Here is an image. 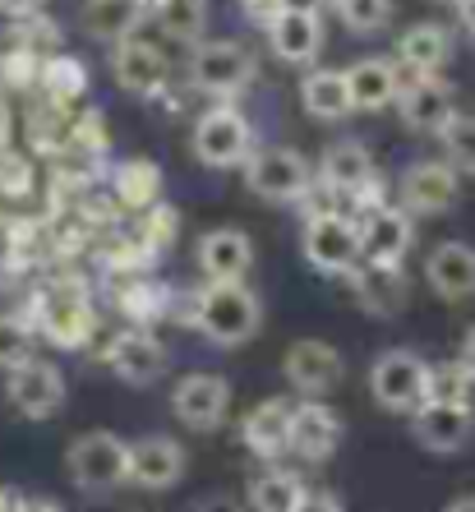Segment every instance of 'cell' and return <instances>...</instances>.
<instances>
[{"label": "cell", "instance_id": "35", "mask_svg": "<svg viewBox=\"0 0 475 512\" xmlns=\"http://www.w3.org/2000/svg\"><path fill=\"white\" fill-rule=\"evenodd\" d=\"M120 199L125 203H139V208H148V203L157 199V190H162V176H157L153 162H130V167L120 171Z\"/></svg>", "mask_w": 475, "mask_h": 512}, {"label": "cell", "instance_id": "28", "mask_svg": "<svg viewBox=\"0 0 475 512\" xmlns=\"http://www.w3.org/2000/svg\"><path fill=\"white\" fill-rule=\"evenodd\" d=\"M402 60L411 65L416 74H439L443 65H448V56H452V42H448V33L443 28H434V24H416V28H406L402 33Z\"/></svg>", "mask_w": 475, "mask_h": 512}, {"label": "cell", "instance_id": "13", "mask_svg": "<svg viewBox=\"0 0 475 512\" xmlns=\"http://www.w3.org/2000/svg\"><path fill=\"white\" fill-rule=\"evenodd\" d=\"M185 476V448L167 434H148V439L130 443V466H125V485L162 494Z\"/></svg>", "mask_w": 475, "mask_h": 512}, {"label": "cell", "instance_id": "11", "mask_svg": "<svg viewBox=\"0 0 475 512\" xmlns=\"http://www.w3.org/2000/svg\"><path fill=\"white\" fill-rule=\"evenodd\" d=\"M411 429L416 443L439 457L462 453L475 434V411L471 402H425L420 411H411Z\"/></svg>", "mask_w": 475, "mask_h": 512}, {"label": "cell", "instance_id": "46", "mask_svg": "<svg viewBox=\"0 0 475 512\" xmlns=\"http://www.w3.org/2000/svg\"><path fill=\"white\" fill-rule=\"evenodd\" d=\"M282 10H305V14H319V5L323 0H277Z\"/></svg>", "mask_w": 475, "mask_h": 512}, {"label": "cell", "instance_id": "2", "mask_svg": "<svg viewBox=\"0 0 475 512\" xmlns=\"http://www.w3.org/2000/svg\"><path fill=\"white\" fill-rule=\"evenodd\" d=\"M125 466H130V443L111 429H88L65 453V471H70L74 489H84V494H107V489L125 485Z\"/></svg>", "mask_w": 475, "mask_h": 512}, {"label": "cell", "instance_id": "36", "mask_svg": "<svg viewBox=\"0 0 475 512\" xmlns=\"http://www.w3.org/2000/svg\"><path fill=\"white\" fill-rule=\"evenodd\" d=\"M337 14L351 33H379L392 14V0H337Z\"/></svg>", "mask_w": 475, "mask_h": 512}, {"label": "cell", "instance_id": "39", "mask_svg": "<svg viewBox=\"0 0 475 512\" xmlns=\"http://www.w3.org/2000/svg\"><path fill=\"white\" fill-rule=\"evenodd\" d=\"M296 512H346V508L337 494H328V489H305V499L296 503Z\"/></svg>", "mask_w": 475, "mask_h": 512}, {"label": "cell", "instance_id": "47", "mask_svg": "<svg viewBox=\"0 0 475 512\" xmlns=\"http://www.w3.org/2000/svg\"><path fill=\"white\" fill-rule=\"evenodd\" d=\"M443 512H475V494H462V499H452Z\"/></svg>", "mask_w": 475, "mask_h": 512}, {"label": "cell", "instance_id": "6", "mask_svg": "<svg viewBox=\"0 0 475 512\" xmlns=\"http://www.w3.org/2000/svg\"><path fill=\"white\" fill-rule=\"evenodd\" d=\"M245 180L259 199H273V203H291L309 190V162L296 153V148H263V153L245 157Z\"/></svg>", "mask_w": 475, "mask_h": 512}, {"label": "cell", "instance_id": "19", "mask_svg": "<svg viewBox=\"0 0 475 512\" xmlns=\"http://www.w3.org/2000/svg\"><path fill=\"white\" fill-rule=\"evenodd\" d=\"M199 268L208 282H240L254 268V245L245 231L222 227L199 240Z\"/></svg>", "mask_w": 475, "mask_h": 512}, {"label": "cell", "instance_id": "18", "mask_svg": "<svg viewBox=\"0 0 475 512\" xmlns=\"http://www.w3.org/2000/svg\"><path fill=\"white\" fill-rule=\"evenodd\" d=\"M291 406L286 397H263L250 416L240 420V439L259 462H273L286 453V439H291Z\"/></svg>", "mask_w": 475, "mask_h": 512}, {"label": "cell", "instance_id": "15", "mask_svg": "<svg viewBox=\"0 0 475 512\" xmlns=\"http://www.w3.org/2000/svg\"><path fill=\"white\" fill-rule=\"evenodd\" d=\"M190 74L203 93H236V88L250 84L254 60L236 42H199L190 60Z\"/></svg>", "mask_w": 475, "mask_h": 512}, {"label": "cell", "instance_id": "29", "mask_svg": "<svg viewBox=\"0 0 475 512\" xmlns=\"http://www.w3.org/2000/svg\"><path fill=\"white\" fill-rule=\"evenodd\" d=\"M356 296H360V305H365V310H374V314L402 310V305H406L402 268H374V263H369L365 273H360V282H356Z\"/></svg>", "mask_w": 475, "mask_h": 512}, {"label": "cell", "instance_id": "9", "mask_svg": "<svg viewBox=\"0 0 475 512\" xmlns=\"http://www.w3.org/2000/svg\"><path fill=\"white\" fill-rule=\"evenodd\" d=\"M282 370H286V383H291L296 393L323 397V393H333L337 383H342L346 360H342L337 346L319 342V337H300V342H291V351H286Z\"/></svg>", "mask_w": 475, "mask_h": 512}, {"label": "cell", "instance_id": "8", "mask_svg": "<svg viewBox=\"0 0 475 512\" xmlns=\"http://www.w3.org/2000/svg\"><path fill=\"white\" fill-rule=\"evenodd\" d=\"M194 157L203 167H240L250 157V120L231 107L203 111L194 125Z\"/></svg>", "mask_w": 475, "mask_h": 512}, {"label": "cell", "instance_id": "31", "mask_svg": "<svg viewBox=\"0 0 475 512\" xmlns=\"http://www.w3.org/2000/svg\"><path fill=\"white\" fill-rule=\"evenodd\" d=\"M157 24L180 42H199L208 28V0H157Z\"/></svg>", "mask_w": 475, "mask_h": 512}, {"label": "cell", "instance_id": "32", "mask_svg": "<svg viewBox=\"0 0 475 512\" xmlns=\"http://www.w3.org/2000/svg\"><path fill=\"white\" fill-rule=\"evenodd\" d=\"M439 139H443V153H448V167L457 171V176H462V171L475 176V116L471 111H457L439 130Z\"/></svg>", "mask_w": 475, "mask_h": 512}, {"label": "cell", "instance_id": "5", "mask_svg": "<svg viewBox=\"0 0 475 512\" xmlns=\"http://www.w3.org/2000/svg\"><path fill=\"white\" fill-rule=\"evenodd\" d=\"M5 402L19 411L24 420H51L65 406V374L51 360H24L19 370H10L5 379Z\"/></svg>", "mask_w": 475, "mask_h": 512}, {"label": "cell", "instance_id": "50", "mask_svg": "<svg viewBox=\"0 0 475 512\" xmlns=\"http://www.w3.org/2000/svg\"><path fill=\"white\" fill-rule=\"evenodd\" d=\"M143 5H157V0H143Z\"/></svg>", "mask_w": 475, "mask_h": 512}, {"label": "cell", "instance_id": "30", "mask_svg": "<svg viewBox=\"0 0 475 512\" xmlns=\"http://www.w3.org/2000/svg\"><path fill=\"white\" fill-rule=\"evenodd\" d=\"M143 14V0H88L84 24L93 37H125Z\"/></svg>", "mask_w": 475, "mask_h": 512}, {"label": "cell", "instance_id": "24", "mask_svg": "<svg viewBox=\"0 0 475 512\" xmlns=\"http://www.w3.org/2000/svg\"><path fill=\"white\" fill-rule=\"evenodd\" d=\"M323 185L337 194H356L365 190L369 180H374V157H369L365 143H333L328 153H323V167H319Z\"/></svg>", "mask_w": 475, "mask_h": 512}, {"label": "cell", "instance_id": "40", "mask_svg": "<svg viewBox=\"0 0 475 512\" xmlns=\"http://www.w3.org/2000/svg\"><path fill=\"white\" fill-rule=\"evenodd\" d=\"M190 512H240V503L226 499V494H208V499L190 503Z\"/></svg>", "mask_w": 475, "mask_h": 512}, {"label": "cell", "instance_id": "42", "mask_svg": "<svg viewBox=\"0 0 475 512\" xmlns=\"http://www.w3.org/2000/svg\"><path fill=\"white\" fill-rule=\"evenodd\" d=\"M37 10H42V0H0V14H14V19H28Z\"/></svg>", "mask_w": 475, "mask_h": 512}, {"label": "cell", "instance_id": "21", "mask_svg": "<svg viewBox=\"0 0 475 512\" xmlns=\"http://www.w3.org/2000/svg\"><path fill=\"white\" fill-rule=\"evenodd\" d=\"M268 42H273V51L286 60V65H305V60H314V56H319V47H323L319 14L277 10L273 28H268Z\"/></svg>", "mask_w": 475, "mask_h": 512}, {"label": "cell", "instance_id": "37", "mask_svg": "<svg viewBox=\"0 0 475 512\" xmlns=\"http://www.w3.org/2000/svg\"><path fill=\"white\" fill-rule=\"evenodd\" d=\"M125 314L139 319V328H143L148 319L162 314V291H153V286H134V291H125Z\"/></svg>", "mask_w": 475, "mask_h": 512}, {"label": "cell", "instance_id": "44", "mask_svg": "<svg viewBox=\"0 0 475 512\" xmlns=\"http://www.w3.org/2000/svg\"><path fill=\"white\" fill-rule=\"evenodd\" d=\"M462 365H466V374L475 379V328L466 333V342H462Z\"/></svg>", "mask_w": 475, "mask_h": 512}, {"label": "cell", "instance_id": "10", "mask_svg": "<svg viewBox=\"0 0 475 512\" xmlns=\"http://www.w3.org/2000/svg\"><path fill=\"white\" fill-rule=\"evenodd\" d=\"M171 411H176V420L185 429H199V434H208V429H217L226 420V411H231V383L222 379V374H185V379L176 383V393H171Z\"/></svg>", "mask_w": 475, "mask_h": 512}, {"label": "cell", "instance_id": "38", "mask_svg": "<svg viewBox=\"0 0 475 512\" xmlns=\"http://www.w3.org/2000/svg\"><path fill=\"white\" fill-rule=\"evenodd\" d=\"M28 185H33V176H28L24 162H19V157H5V162H0V190L5 194H28Z\"/></svg>", "mask_w": 475, "mask_h": 512}, {"label": "cell", "instance_id": "43", "mask_svg": "<svg viewBox=\"0 0 475 512\" xmlns=\"http://www.w3.org/2000/svg\"><path fill=\"white\" fill-rule=\"evenodd\" d=\"M14 512H65V508L56 499H37L33 494V499H14Z\"/></svg>", "mask_w": 475, "mask_h": 512}, {"label": "cell", "instance_id": "20", "mask_svg": "<svg viewBox=\"0 0 475 512\" xmlns=\"http://www.w3.org/2000/svg\"><path fill=\"white\" fill-rule=\"evenodd\" d=\"M425 277L443 300L475 296V250L462 240H443L439 250L425 259Z\"/></svg>", "mask_w": 475, "mask_h": 512}, {"label": "cell", "instance_id": "41", "mask_svg": "<svg viewBox=\"0 0 475 512\" xmlns=\"http://www.w3.org/2000/svg\"><path fill=\"white\" fill-rule=\"evenodd\" d=\"M171 227H176V217H171L167 208H157V213H153V231H148V245H162V240L171 236Z\"/></svg>", "mask_w": 475, "mask_h": 512}, {"label": "cell", "instance_id": "33", "mask_svg": "<svg viewBox=\"0 0 475 512\" xmlns=\"http://www.w3.org/2000/svg\"><path fill=\"white\" fill-rule=\"evenodd\" d=\"M33 346H37V337L19 314H0V370L10 374L24 360H33Z\"/></svg>", "mask_w": 475, "mask_h": 512}, {"label": "cell", "instance_id": "27", "mask_svg": "<svg viewBox=\"0 0 475 512\" xmlns=\"http://www.w3.org/2000/svg\"><path fill=\"white\" fill-rule=\"evenodd\" d=\"M305 480L286 466H268L250 480V512H296V503L305 499Z\"/></svg>", "mask_w": 475, "mask_h": 512}, {"label": "cell", "instance_id": "25", "mask_svg": "<svg viewBox=\"0 0 475 512\" xmlns=\"http://www.w3.org/2000/svg\"><path fill=\"white\" fill-rule=\"evenodd\" d=\"M300 97H305V111L314 120H346L356 111L342 70H309L305 84H300Z\"/></svg>", "mask_w": 475, "mask_h": 512}, {"label": "cell", "instance_id": "45", "mask_svg": "<svg viewBox=\"0 0 475 512\" xmlns=\"http://www.w3.org/2000/svg\"><path fill=\"white\" fill-rule=\"evenodd\" d=\"M457 14H462V24H466V33L475 37V0H457Z\"/></svg>", "mask_w": 475, "mask_h": 512}, {"label": "cell", "instance_id": "16", "mask_svg": "<svg viewBox=\"0 0 475 512\" xmlns=\"http://www.w3.org/2000/svg\"><path fill=\"white\" fill-rule=\"evenodd\" d=\"M107 365L125 383H153V379H162V370H167V346L157 342L148 328H125L120 337H111Z\"/></svg>", "mask_w": 475, "mask_h": 512}, {"label": "cell", "instance_id": "22", "mask_svg": "<svg viewBox=\"0 0 475 512\" xmlns=\"http://www.w3.org/2000/svg\"><path fill=\"white\" fill-rule=\"evenodd\" d=\"M116 79H120V88L148 97V93H157V88L167 84V60H162L157 47L139 42V37H125V42L116 47Z\"/></svg>", "mask_w": 475, "mask_h": 512}, {"label": "cell", "instance_id": "17", "mask_svg": "<svg viewBox=\"0 0 475 512\" xmlns=\"http://www.w3.org/2000/svg\"><path fill=\"white\" fill-rule=\"evenodd\" d=\"M397 111H402L406 130H420V134H439L457 107H452V88L439 84L434 74H420L416 84L397 88Z\"/></svg>", "mask_w": 475, "mask_h": 512}, {"label": "cell", "instance_id": "49", "mask_svg": "<svg viewBox=\"0 0 475 512\" xmlns=\"http://www.w3.org/2000/svg\"><path fill=\"white\" fill-rule=\"evenodd\" d=\"M0 134H5V111H0Z\"/></svg>", "mask_w": 475, "mask_h": 512}, {"label": "cell", "instance_id": "4", "mask_svg": "<svg viewBox=\"0 0 475 512\" xmlns=\"http://www.w3.org/2000/svg\"><path fill=\"white\" fill-rule=\"evenodd\" d=\"M300 250H305L309 268L319 273H356L360 263V227L342 213H314L305 222V236H300Z\"/></svg>", "mask_w": 475, "mask_h": 512}, {"label": "cell", "instance_id": "3", "mask_svg": "<svg viewBox=\"0 0 475 512\" xmlns=\"http://www.w3.org/2000/svg\"><path fill=\"white\" fill-rule=\"evenodd\" d=\"M369 397L392 416H411L429 397V365L416 351H383L369 365Z\"/></svg>", "mask_w": 475, "mask_h": 512}, {"label": "cell", "instance_id": "12", "mask_svg": "<svg viewBox=\"0 0 475 512\" xmlns=\"http://www.w3.org/2000/svg\"><path fill=\"white\" fill-rule=\"evenodd\" d=\"M356 227H360V259L374 263V268H402L406 250L416 240L406 208H388V203L369 208L365 222H356Z\"/></svg>", "mask_w": 475, "mask_h": 512}, {"label": "cell", "instance_id": "34", "mask_svg": "<svg viewBox=\"0 0 475 512\" xmlns=\"http://www.w3.org/2000/svg\"><path fill=\"white\" fill-rule=\"evenodd\" d=\"M471 374H466L462 360H452V365H434L429 370V397L425 402H471Z\"/></svg>", "mask_w": 475, "mask_h": 512}, {"label": "cell", "instance_id": "26", "mask_svg": "<svg viewBox=\"0 0 475 512\" xmlns=\"http://www.w3.org/2000/svg\"><path fill=\"white\" fill-rule=\"evenodd\" d=\"M42 328L51 333L56 346H84L93 314H88L84 296H47L42 300Z\"/></svg>", "mask_w": 475, "mask_h": 512}, {"label": "cell", "instance_id": "14", "mask_svg": "<svg viewBox=\"0 0 475 512\" xmlns=\"http://www.w3.org/2000/svg\"><path fill=\"white\" fill-rule=\"evenodd\" d=\"M462 194V176L448 167V162H411L402 176V208L416 217H439L448 213Z\"/></svg>", "mask_w": 475, "mask_h": 512}, {"label": "cell", "instance_id": "1", "mask_svg": "<svg viewBox=\"0 0 475 512\" xmlns=\"http://www.w3.org/2000/svg\"><path fill=\"white\" fill-rule=\"evenodd\" d=\"M263 323V305L245 282H208L194 296V328L213 346H245Z\"/></svg>", "mask_w": 475, "mask_h": 512}, {"label": "cell", "instance_id": "7", "mask_svg": "<svg viewBox=\"0 0 475 512\" xmlns=\"http://www.w3.org/2000/svg\"><path fill=\"white\" fill-rule=\"evenodd\" d=\"M346 425L328 402L319 397H305V402L291 406V439H286V453H296L300 462H328V457L342 448Z\"/></svg>", "mask_w": 475, "mask_h": 512}, {"label": "cell", "instance_id": "48", "mask_svg": "<svg viewBox=\"0 0 475 512\" xmlns=\"http://www.w3.org/2000/svg\"><path fill=\"white\" fill-rule=\"evenodd\" d=\"M0 512H14V494H5V489H0Z\"/></svg>", "mask_w": 475, "mask_h": 512}, {"label": "cell", "instance_id": "23", "mask_svg": "<svg viewBox=\"0 0 475 512\" xmlns=\"http://www.w3.org/2000/svg\"><path fill=\"white\" fill-rule=\"evenodd\" d=\"M346 74V88H351V107L356 111H383L397 102V70H392L388 60L369 56V60H356Z\"/></svg>", "mask_w": 475, "mask_h": 512}]
</instances>
